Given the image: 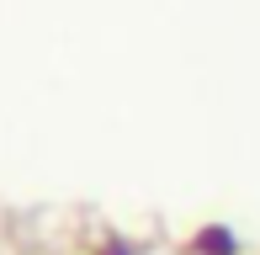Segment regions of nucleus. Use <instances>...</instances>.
<instances>
[{"label": "nucleus", "instance_id": "obj_1", "mask_svg": "<svg viewBox=\"0 0 260 255\" xmlns=\"http://www.w3.org/2000/svg\"><path fill=\"white\" fill-rule=\"evenodd\" d=\"M197 255H234V239L223 234V229H207V234L197 239Z\"/></svg>", "mask_w": 260, "mask_h": 255}]
</instances>
